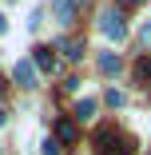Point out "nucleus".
I'll return each instance as SVG.
<instances>
[{"mask_svg": "<svg viewBox=\"0 0 151 155\" xmlns=\"http://www.w3.org/2000/svg\"><path fill=\"white\" fill-rule=\"evenodd\" d=\"M96 151L100 155H131V139L115 127H100L96 131Z\"/></svg>", "mask_w": 151, "mask_h": 155, "instance_id": "nucleus-1", "label": "nucleus"}, {"mask_svg": "<svg viewBox=\"0 0 151 155\" xmlns=\"http://www.w3.org/2000/svg\"><path fill=\"white\" fill-rule=\"evenodd\" d=\"M100 32H103V40H111V44H123V40H127V20H123V12L103 8V12H100Z\"/></svg>", "mask_w": 151, "mask_h": 155, "instance_id": "nucleus-2", "label": "nucleus"}, {"mask_svg": "<svg viewBox=\"0 0 151 155\" xmlns=\"http://www.w3.org/2000/svg\"><path fill=\"white\" fill-rule=\"evenodd\" d=\"M12 80L20 84V87H36V80H40V72H36V64L28 56H20L16 64H12Z\"/></svg>", "mask_w": 151, "mask_h": 155, "instance_id": "nucleus-3", "label": "nucleus"}, {"mask_svg": "<svg viewBox=\"0 0 151 155\" xmlns=\"http://www.w3.org/2000/svg\"><path fill=\"white\" fill-rule=\"evenodd\" d=\"M48 8H52V16H56V24H64V28H68V24L76 20V4H72V0H52Z\"/></svg>", "mask_w": 151, "mask_h": 155, "instance_id": "nucleus-4", "label": "nucleus"}, {"mask_svg": "<svg viewBox=\"0 0 151 155\" xmlns=\"http://www.w3.org/2000/svg\"><path fill=\"white\" fill-rule=\"evenodd\" d=\"M119 68H123V60H119L115 52H100V76H119Z\"/></svg>", "mask_w": 151, "mask_h": 155, "instance_id": "nucleus-5", "label": "nucleus"}, {"mask_svg": "<svg viewBox=\"0 0 151 155\" xmlns=\"http://www.w3.org/2000/svg\"><path fill=\"white\" fill-rule=\"evenodd\" d=\"M32 64H36V72H56V56H52V48H36Z\"/></svg>", "mask_w": 151, "mask_h": 155, "instance_id": "nucleus-6", "label": "nucleus"}, {"mask_svg": "<svg viewBox=\"0 0 151 155\" xmlns=\"http://www.w3.org/2000/svg\"><path fill=\"white\" fill-rule=\"evenodd\" d=\"M76 115H80V119H92V115H96V100H92V96H84V100L76 104Z\"/></svg>", "mask_w": 151, "mask_h": 155, "instance_id": "nucleus-7", "label": "nucleus"}, {"mask_svg": "<svg viewBox=\"0 0 151 155\" xmlns=\"http://www.w3.org/2000/svg\"><path fill=\"white\" fill-rule=\"evenodd\" d=\"M56 135L64 139V143H72V139H76V127H72L68 119H60V123H56Z\"/></svg>", "mask_w": 151, "mask_h": 155, "instance_id": "nucleus-8", "label": "nucleus"}, {"mask_svg": "<svg viewBox=\"0 0 151 155\" xmlns=\"http://www.w3.org/2000/svg\"><path fill=\"white\" fill-rule=\"evenodd\" d=\"M64 56H68V60H80V56H84V44L68 40V44H64Z\"/></svg>", "mask_w": 151, "mask_h": 155, "instance_id": "nucleus-9", "label": "nucleus"}, {"mask_svg": "<svg viewBox=\"0 0 151 155\" xmlns=\"http://www.w3.org/2000/svg\"><path fill=\"white\" fill-rule=\"evenodd\" d=\"M107 104H111V107H123V104H127V96H123V91H115V87H111V91H107Z\"/></svg>", "mask_w": 151, "mask_h": 155, "instance_id": "nucleus-10", "label": "nucleus"}, {"mask_svg": "<svg viewBox=\"0 0 151 155\" xmlns=\"http://www.w3.org/2000/svg\"><path fill=\"white\" fill-rule=\"evenodd\" d=\"M135 76H139V80H147V76H151V60H147V56L135 64Z\"/></svg>", "mask_w": 151, "mask_h": 155, "instance_id": "nucleus-11", "label": "nucleus"}, {"mask_svg": "<svg viewBox=\"0 0 151 155\" xmlns=\"http://www.w3.org/2000/svg\"><path fill=\"white\" fill-rule=\"evenodd\" d=\"M40 155H60V143H56V139H44V143H40Z\"/></svg>", "mask_w": 151, "mask_h": 155, "instance_id": "nucleus-12", "label": "nucleus"}, {"mask_svg": "<svg viewBox=\"0 0 151 155\" xmlns=\"http://www.w3.org/2000/svg\"><path fill=\"white\" fill-rule=\"evenodd\" d=\"M139 40H143V48H151V20H143V28H139Z\"/></svg>", "mask_w": 151, "mask_h": 155, "instance_id": "nucleus-13", "label": "nucleus"}, {"mask_svg": "<svg viewBox=\"0 0 151 155\" xmlns=\"http://www.w3.org/2000/svg\"><path fill=\"white\" fill-rule=\"evenodd\" d=\"M0 36H8V16L0 12Z\"/></svg>", "mask_w": 151, "mask_h": 155, "instance_id": "nucleus-14", "label": "nucleus"}, {"mask_svg": "<svg viewBox=\"0 0 151 155\" xmlns=\"http://www.w3.org/2000/svg\"><path fill=\"white\" fill-rule=\"evenodd\" d=\"M123 4H147V0H123Z\"/></svg>", "mask_w": 151, "mask_h": 155, "instance_id": "nucleus-15", "label": "nucleus"}, {"mask_svg": "<svg viewBox=\"0 0 151 155\" xmlns=\"http://www.w3.org/2000/svg\"><path fill=\"white\" fill-rule=\"evenodd\" d=\"M4 123H8V115H4V111H0V127H4Z\"/></svg>", "mask_w": 151, "mask_h": 155, "instance_id": "nucleus-16", "label": "nucleus"}, {"mask_svg": "<svg viewBox=\"0 0 151 155\" xmlns=\"http://www.w3.org/2000/svg\"><path fill=\"white\" fill-rule=\"evenodd\" d=\"M72 4H76V8H84V4H87V0H72Z\"/></svg>", "mask_w": 151, "mask_h": 155, "instance_id": "nucleus-17", "label": "nucleus"}, {"mask_svg": "<svg viewBox=\"0 0 151 155\" xmlns=\"http://www.w3.org/2000/svg\"><path fill=\"white\" fill-rule=\"evenodd\" d=\"M0 155H4V151H0Z\"/></svg>", "mask_w": 151, "mask_h": 155, "instance_id": "nucleus-18", "label": "nucleus"}, {"mask_svg": "<svg viewBox=\"0 0 151 155\" xmlns=\"http://www.w3.org/2000/svg\"><path fill=\"white\" fill-rule=\"evenodd\" d=\"M147 155H151V151H147Z\"/></svg>", "mask_w": 151, "mask_h": 155, "instance_id": "nucleus-19", "label": "nucleus"}]
</instances>
